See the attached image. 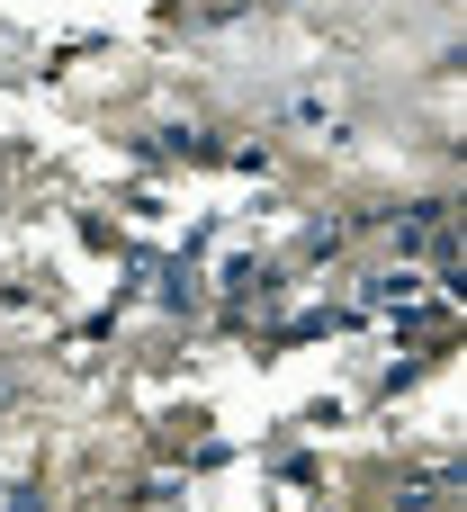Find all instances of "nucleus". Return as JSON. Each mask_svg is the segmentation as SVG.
Segmentation results:
<instances>
[{"instance_id": "1", "label": "nucleus", "mask_w": 467, "mask_h": 512, "mask_svg": "<svg viewBox=\"0 0 467 512\" xmlns=\"http://www.w3.org/2000/svg\"><path fill=\"white\" fill-rule=\"evenodd\" d=\"M0 512H45V504H36V486H27V495H9V504H0Z\"/></svg>"}]
</instances>
